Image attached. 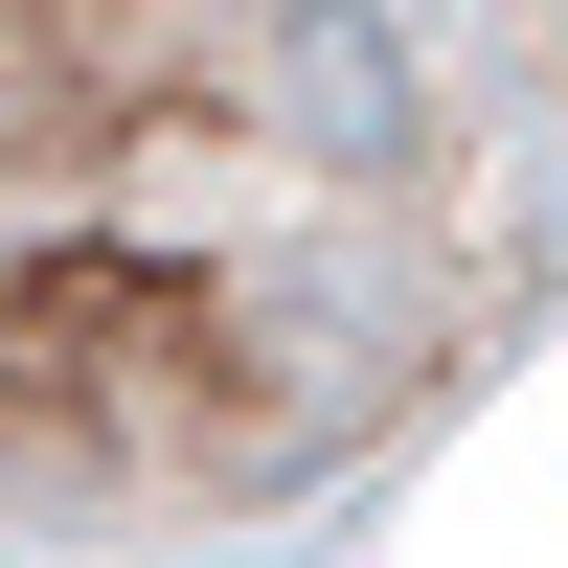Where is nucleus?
<instances>
[{"label": "nucleus", "instance_id": "1", "mask_svg": "<svg viewBox=\"0 0 568 568\" xmlns=\"http://www.w3.org/2000/svg\"><path fill=\"white\" fill-rule=\"evenodd\" d=\"M524 318L433 0H0V546H251Z\"/></svg>", "mask_w": 568, "mask_h": 568}]
</instances>
